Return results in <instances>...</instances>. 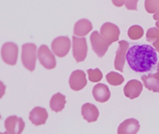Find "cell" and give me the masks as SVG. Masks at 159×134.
I'll use <instances>...</instances> for the list:
<instances>
[{"label": "cell", "mask_w": 159, "mask_h": 134, "mask_svg": "<svg viewBox=\"0 0 159 134\" xmlns=\"http://www.w3.org/2000/svg\"><path fill=\"white\" fill-rule=\"evenodd\" d=\"M126 61L136 73H147L157 65V54L151 45H133L129 48Z\"/></svg>", "instance_id": "obj_1"}, {"label": "cell", "mask_w": 159, "mask_h": 134, "mask_svg": "<svg viewBox=\"0 0 159 134\" xmlns=\"http://www.w3.org/2000/svg\"><path fill=\"white\" fill-rule=\"evenodd\" d=\"M37 47L34 43H25L22 45L21 51V62L23 66L29 71H34L36 66V59H37Z\"/></svg>", "instance_id": "obj_2"}, {"label": "cell", "mask_w": 159, "mask_h": 134, "mask_svg": "<svg viewBox=\"0 0 159 134\" xmlns=\"http://www.w3.org/2000/svg\"><path fill=\"white\" fill-rule=\"evenodd\" d=\"M73 56L77 63L85 61L88 54V43L85 38H78L76 36L72 37Z\"/></svg>", "instance_id": "obj_3"}, {"label": "cell", "mask_w": 159, "mask_h": 134, "mask_svg": "<svg viewBox=\"0 0 159 134\" xmlns=\"http://www.w3.org/2000/svg\"><path fill=\"white\" fill-rule=\"evenodd\" d=\"M19 47L14 42H6L1 48V57L4 63L9 65H15L18 61Z\"/></svg>", "instance_id": "obj_4"}, {"label": "cell", "mask_w": 159, "mask_h": 134, "mask_svg": "<svg viewBox=\"0 0 159 134\" xmlns=\"http://www.w3.org/2000/svg\"><path fill=\"white\" fill-rule=\"evenodd\" d=\"M90 42L94 52L98 57H103L111 45L100 35L98 31L92 32V34L90 35Z\"/></svg>", "instance_id": "obj_5"}, {"label": "cell", "mask_w": 159, "mask_h": 134, "mask_svg": "<svg viewBox=\"0 0 159 134\" xmlns=\"http://www.w3.org/2000/svg\"><path fill=\"white\" fill-rule=\"evenodd\" d=\"M71 48V42L67 36H60L55 38L52 42V50L58 57H65Z\"/></svg>", "instance_id": "obj_6"}, {"label": "cell", "mask_w": 159, "mask_h": 134, "mask_svg": "<svg viewBox=\"0 0 159 134\" xmlns=\"http://www.w3.org/2000/svg\"><path fill=\"white\" fill-rule=\"evenodd\" d=\"M38 59L40 64L48 70H52L56 66L55 56L46 45L40 46L38 50Z\"/></svg>", "instance_id": "obj_7"}, {"label": "cell", "mask_w": 159, "mask_h": 134, "mask_svg": "<svg viewBox=\"0 0 159 134\" xmlns=\"http://www.w3.org/2000/svg\"><path fill=\"white\" fill-rule=\"evenodd\" d=\"M120 29L118 26L111 22L104 23L100 29V35L110 43L112 44L119 41L120 37Z\"/></svg>", "instance_id": "obj_8"}, {"label": "cell", "mask_w": 159, "mask_h": 134, "mask_svg": "<svg viewBox=\"0 0 159 134\" xmlns=\"http://www.w3.org/2000/svg\"><path fill=\"white\" fill-rule=\"evenodd\" d=\"M129 46H130L129 42L126 41L119 42V49L116 51L114 66L118 71H120L121 73L123 72V67H124V64L126 61V56H127V52L129 50Z\"/></svg>", "instance_id": "obj_9"}, {"label": "cell", "mask_w": 159, "mask_h": 134, "mask_svg": "<svg viewBox=\"0 0 159 134\" xmlns=\"http://www.w3.org/2000/svg\"><path fill=\"white\" fill-rule=\"evenodd\" d=\"M5 128L9 134H21L25 128V122L21 118L9 116L5 120Z\"/></svg>", "instance_id": "obj_10"}, {"label": "cell", "mask_w": 159, "mask_h": 134, "mask_svg": "<svg viewBox=\"0 0 159 134\" xmlns=\"http://www.w3.org/2000/svg\"><path fill=\"white\" fill-rule=\"evenodd\" d=\"M88 84L86 74L82 70L74 71L69 78V86L74 91H79L83 89Z\"/></svg>", "instance_id": "obj_11"}, {"label": "cell", "mask_w": 159, "mask_h": 134, "mask_svg": "<svg viewBox=\"0 0 159 134\" xmlns=\"http://www.w3.org/2000/svg\"><path fill=\"white\" fill-rule=\"evenodd\" d=\"M143 91V84L135 79L130 80L123 88V92L126 97L134 99L138 97Z\"/></svg>", "instance_id": "obj_12"}, {"label": "cell", "mask_w": 159, "mask_h": 134, "mask_svg": "<svg viewBox=\"0 0 159 134\" xmlns=\"http://www.w3.org/2000/svg\"><path fill=\"white\" fill-rule=\"evenodd\" d=\"M139 130L140 124L136 118H127L120 124L118 134H136Z\"/></svg>", "instance_id": "obj_13"}, {"label": "cell", "mask_w": 159, "mask_h": 134, "mask_svg": "<svg viewBox=\"0 0 159 134\" xmlns=\"http://www.w3.org/2000/svg\"><path fill=\"white\" fill-rule=\"evenodd\" d=\"M47 119H48V112L43 108L36 107L30 113V120L35 126L45 124Z\"/></svg>", "instance_id": "obj_14"}, {"label": "cell", "mask_w": 159, "mask_h": 134, "mask_svg": "<svg viewBox=\"0 0 159 134\" xmlns=\"http://www.w3.org/2000/svg\"><path fill=\"white\" fill-rule=\"evenodd\" d=\"M93 96L95 100L100 103L107 102L111 97V91L104 84H97L93 87Z\"/></svg>", "instance_id": "obj_15"}, {"label": "cell", "mask_w": 159, "mask_h": 134, "mask_svg": "<svg viewBox=\"0 0 159 134\" xmlns=\"http://www.w3.org/2000/svg\"><path fill=\"white\" fill-rule=\"evenodd\" d=\"M81 113H82L83 118L88 122L97 121L98 118V116H99V111H98V108L91 103H85L82 106Z\"/></svg>", "instance_id": "obj_16"}, {"label": "cell", "mask_w": 159, "mask_h": 134, "mask_svg": "<svg viewBox=\"0 0 159 134\" xmlns=\"http://www.w3.org/2000/svg\"><path fill=\"white\" fill-rule=\"evenodd\" d=\"M142 81L146 89L155 93H159V74L157 73L142 75Z\"/></svg>", "instance_id": "obj_17"}, {"label": "cell", "mask_w": 159, "mask_h": 134, "mask_svg": "<svg viewBox=\"0 0 159 134\" xmlns=\"http://www.w3.org/2000/svg\"><path fill=\"white\" fill-rule=\"evenodd\" d=\"M92 23L86 19L80 20L75 24L74 27V34L76 37H84L88 35L92 30Z\"/></svg>", "instance_id": "obj_18"}, {"label": "cell", "mask_w": 159, "mask_h": 134, "mask_svg": "<svg viewBox=\"0 0 159 134\" xmlns=\"http://www.w3.org/2000/svg\"><path fill=\"white\" fill-rule=\"evenodd\" d=\"M66 103V96L61 93H56L51 98L50 108L52 111L60 112L65 109Z\"/></svg>", "instance_id": "obj_19"}, {"label": "cell", "mask_w": 159, "mask_h": 134, "mask_svg": "<svg viewBox=\"0 0 159 134\" xmlns=\"http://www.w3.org/2000/svg\"><path fill=\"white\" fill-rule=\"evenodd\" d=\"M146 41L151 42L156 51L159 52V29L157 28H150L146 32Z\"/></svg>", "instance_id": "obj_20"}, {"label": "cell", "mask_w": 159, "mask_h": 134, "mask_svg": "<svg viewBox=\"0 0 159 134\" xmlns=\"http://www.w3.org/2000/svg\"><path fill=\"white\" fill-rule=\"evenodd\" d=\"M106 79L107 82L109 84H111V86H120L123 82H124V77L115 72H110L107 75H106Z\"/></svg>", "instance_id": "obj_21"}, {"label": "cell", "mask_w": 159, "mask_h": 134, "mask_svg": "<svg viewBox=\"0 0 159 134\" xmlns=\"http://www.w3.org/2000/svg\"><path fill=\"white\" fill-rule=\"evenodd\" d=\"M128 36L133 41L141 39L143 36V29L139 25H134L128 29Z\"/></svg>", "instance_id": "obj_22"}, {"label": "cell", "mask_w": 159, "mask_h": 134, "mask_svg": "<svg viewBox=\"0 0 159 134\" xmlns=\"http://www.w3.org/2000/svg\"><path fill=\"white\" fill-rule=\"evenodd\" d=\"M88 74H89V81L93 83H98L99 81H101L103 75H102V72L99 69H89L88 70Z\"/></svg>", "instance_id": "obj_23"}, {"label": "cell", "mask_w": 159, "mask_h": 134, "mask_svg": "<svg viewBox=\"0 0 159 134\" xmlns=\"http://www.w3.org/2000/svg\"><path fill=\"white\" fill-rule=\"evenodd\" d=\"M145 6V9L148 13L150 14H156V12L157 11L159 7V1H145L144 3Z\"/></svg>", "instance_id": "obj_24"}, {"label": "cell", "mask_w": 159, "mask_h": 134, "mask_svg": "<svg viewBox=\"0 0 159 134\" xmlns=\"http://www.w3.org/2000/svg\"><path fill=\"white\" fill-rule=\"evenodd\" d=\"M138 1H125V6L127 9L130 10H136Z\"/></svg>", "instance_id": "obj_25"}, {"label": "cell", "mask_w": 159, "mask_h": 134, "mask_svg": "<svg viewBox=\"0 0 159 134\" xmlns=\"http://www.w3.org/2000/svg\"><path fill=\"white\" fill-rule=\"evenodd\" d=\"M112 2H113V4L115 6H118V7L122 6L123 4H125V1H112Z\"/></svg>", "instance_id": "obj_26"}, {"label": "cell", "mask_w": 159, "mask_h": 134, "mask_svg": "<svg viewBox=\"0 0 159 134\" xmlns=\"http://www.w3.org/2000/svg\"><path fill=\"white\" fill-rule=\"evenodd\" d=\"M154 20H157V21H158L159 20V7H158V9H157V11L156 12V14H154Z\"/></svg>", "instance_id": "obj_27"}, {"label": "cell", "mask_w": 159, "mask_h": 134, "mask_svg": "<svg viewBox=\"0 0 159 134\" xmlns=\"http://www.w3.org/2000/svg\"><path fill=\"white\" fill-rule=\"evenodd\" d=\"M156 25H157V28L159 29V20L158 21H157V23H156Z\"/></svg>", "instance_id": "obj_28"}, {"label": "cell", "mask_w": 159, "mask_h": 134, "mask_svg": "<svg viewBox=\"0 0 159 134\" xmlns=\"http://www.w3.org/2000/svg\"><path fill=\"white\" fill-rule=\"evenodd\" d=\"M157 73L159 74V63H158V65H157Z\"/></svg>", "instance_id": "obj_29"}, {"label": "cell", "mask_w": 159, "mask_h": 134, "mask_svg": "<svg viewBox=\"0 0 159 134\" xmlns=\"http://www.w3.org/2000/svg\"><path fill=\"white\" fill-rule=\"evenodd\" d=\"M0 134H9V133H8V132H1V133H0Z\"/></svg>", "instance_id": "obj_30"}]
</instances>
